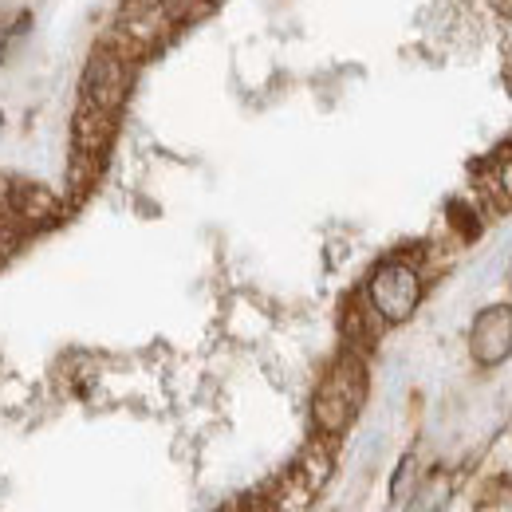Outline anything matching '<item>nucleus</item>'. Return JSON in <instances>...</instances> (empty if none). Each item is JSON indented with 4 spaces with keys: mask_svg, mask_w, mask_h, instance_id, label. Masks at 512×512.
<instances>
[{
    "mask_svg": "<svg viewBox=\"0 0 512 512\" xmlns=\"http://www.w3.org/2000/svg\"><path fill=\"white\" fill-rule=\"evenodd\" d=\"M489 197L501 205V209H512V150L497 162L493 178H489Z\"/></svg>",
    "mask_w": 512,
    "mask_h": 512,
    "instance_id": "obj_10",
    "label": "nucleus"
},
{
    "mask_svg": "<svg viewBox=\"0 0 512 512\" xmlns=\"http://www.w3.org/2000/svg\"><path fill=\"white\" fill-rule=\"evenodd\" d=\"M130 91V64L119 48H99L87 67H83V99L103 107V111H115L127 103Z\"/></svg>",
    "mask_w": 512,
    "mask_h": 512,
    "instance_id": "obj_4",
    "label": "nucleus"
},
{
    "mask_svg": "<svg viewBox=\"0 0 512 512\" xmlns=\"http://www.w3.org/2000/svg\"><path fill=\"white\" fill-rule=\"evenodd\" d=\"M469 351L481 367H497L512 355V304H497V308H485L473 331H469Z\"/></svg>",
    "mask_w": 512,
    "mask_h": 512,
    "instance_id": "obj_6",
    "label": "nucleus"
},
{
    "mask_svg": "<svg viewBox=\"0 0 512 512\" xmlns=\"http://www.w3.org/2000/svg\"><path fill=\"white\" fill-rule=\"evenodd\" d=\"M8 44H12V32L0 24V60H4V52H8Z\"/></svg>",
    "mask_w": 512,
    "mask_h": 512,
    "instance_id": "obj_12",
    "label": "nucleus"
},
{
    "mask_svg": "<svg viewBox=\"0 0 512 512\" xmlns=\"http://www.w3.org/2000/svg\"><path fill=\"white\" fill-rule=\"evenodd\" d=\"M115 138V111H103L95 103H79L75 111V123H71V142H75V154H87V158H99L107 150V142Z\"/></svg>",
    "mask_w": 512,
    "mask_h": 512,
    "instance_id": "obj_7",
    "label": "nucleus"
},
{
    "mask_svg": "<svg viewBox=\"0 0 512 512\" xmlns=\"http://www.w3.org/2000/svg\"><path fill=\"white\" fill-rule=\"evenodd\" d=\"M418 300H422V276H418V268L414 264H406V260H386L375 268V276H371V284H367V304H371V312L386 323H402L414 316V308H418Z\"/></svg>",
    "mask_w": 512,
    "mask_h": 512,
    "instance_id": "obj_3",
    "label": "nucleus"
},
{
    "mask_svg": "<svg viewBox=\"0 0 512 512\" xmlns=\"http://www.w3.org/2000/svg\"><path fill=\"white\" fill-rule=\"evenodd\" d=\"M8 213L12 221H28V225H40V221H52L60 213V201L44 186H32V182H8Z\"/></svg>",
    "mask_w": 512,
    "mask_h": 512,
    "instance_id": "obj_8",
    "label": "nucleus"
},
{
    "mask_svg": "<svg viewBox=\"0 0 512 512\" xmlns=\"http://www.w3.org/2000/svg\"><path fill=\"white\" fill-rule=\"evenodd\" d=\"M449 493H453L449 473H438V477H430V481L414 493V505H410L406 512H438L449 501Z\"/></svg>",
    "mask_w": 512,
    "mask_h": 512,
    "instance_id": "obj_9",
    "label": "nucleus"
},
{
    "mask_svg": "<svg viewBox=\"0 0 512 512\" xmlns=\"http://www.w3.org/2000/svg\"><path fill=\"white\" fill-rule=\"evenodd\" d=\"M174 20H190V16H197L201 8H205V0H158Z\"/></svg>",
    "mask_w": 512,
    "mask_h": 512,
    "instance_id": "obj_11",
    "label": "nucleus"
},
{
    "mask_svg": "<svg viewBox=\"0 0 512 512\" xmlns=\"http://www.w3.org/2000/svg\"><path fill=\"white\" fill-rule=\"evenodd\" d=\"M331 469H335V453H331V438H316L308 442V449L296 457V465L276 481L272 497H268V509L272 512H308L312 501L323 493V485L331 481Z\"/></svg>",
    "mask_w": 512,
    "mask_h": 512,
    "instance_id": "obj_2",
    "label": "nucleus"
},
{
    "mask_svg": "<svg viewBox=\"0 0 512 512\" xmlns=\"http://www.w3.org/2000/svg\"><path fill=\"white\" fill-rule=\"evenodd\" d=\"M363 398H367V367L355 359V355H343L327 379L320 383L316 398H312V422L323 438H339L355 414L363 410Z\"/></svg>",
    "mask_w": 512,
    "mask_h": 512,
    "instance_id": "obj_1",
    "label": "nucleus"
},
{
    "mask_svg": "<svg viewBox=\"0 0 512 512\" xmlns=\"http://www.w3.org/2000/svg\"><path fill=\"white\" fill-rule=\"evenodd\" d=\"M237 512H272V509H268V501H264V505H245V509H237Z\"/></svg>",
    "mask_w": 512,
    "mask_h": 512,
    "instance_id": "obj_13",
    "label": "nucleus"
},
{
    "mask_svg": "<svg viewBox=\"0 0 512 512\" xmlns=\"http://www.w3.org/2000/svg\"><path fill=\"white\" fill-rule=\"evenodd\" d=\"M170 24H174V16L158 0H123L119 20H115V40L127 52L142 56L170 36Z\"/></svg>",
    "mask_w": 512,
    "mask_h": 512,
    "instance_id": "obj_5",
    "label": "nucleus"
}]
</instances>
